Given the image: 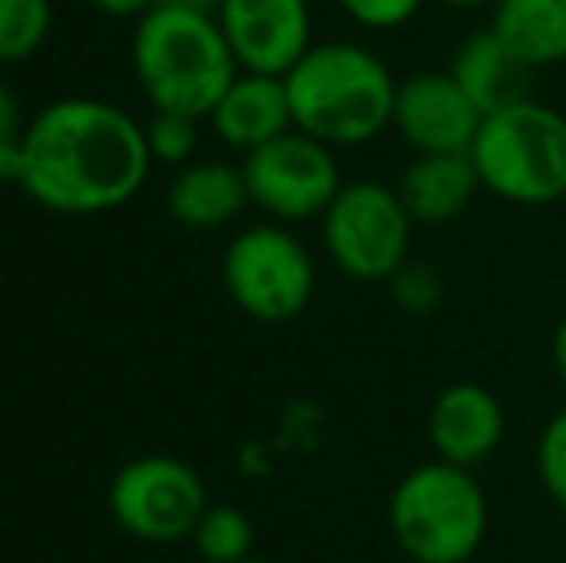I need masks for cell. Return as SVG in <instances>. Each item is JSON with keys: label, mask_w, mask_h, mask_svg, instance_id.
Segmentation results:
<instances>
[{"label": "cell", "mask_w": 566, "mask_h": 563, "mask_svg": "<svg viewBox=\"0 0 566 563\" xmlns=\"http://www.w3.org/2000/svg\"><path fill=\"white\" fill-rule=\"evenodd\" d=\"M386 285H389V301L409 316L436 313V309L443 305V298H448V282H443L440 267L424 263V259H409V263H401L386 279Z\"/></svg>", "instance_id": "cell-20"}, {"label": "cell", "mask_w": 566, "mask_h": 563, "mask_svg": "<svg viewBox=\"0 0 566 563\" xmlns=\"http://www.w3.org/2000/svg\"><path fill=\"white\" fill-rule=\"evenodd\" d=\"M490 28L532 70L566 62V0H497Z\"/></svg>", "instance_id": "cell-17"}, {"label": "cell", "mask_w": 566, "mask_h": 563, "mask_svg": "<svg viewBox=\"0 0 566 563\" xmlns=\"http://www.w3.org/2000/svg\"><path fill=\"white\" fill-rule=\"evenodd\" d=\"M217 20L247 74L285 77L313 46L308 0H224Z\"/></svg>", "instance_id": "cell-10"}, {"label": "cell", "mask_w": 566, "mask_h": 563, "mask_svg": "<svg viewBox=\"0 0 566 563\" xmlns=\"http://www.w3.org/2000/svg\"><path fill=\"white\" fill-rule=\"evenodd\" d=\"M193 549L205 563H239L254 556V525L239 505H212L193 529Z\"/></svg>", "instance_id": "cell-19"}, {"label": "cell", "mask_w": 566, "mask_h": 563, "mask_svg": "<svg viewBox=\"0 0 566 563\" xmlns=\"http://www.w3.org/2000/svg\"><path fill=\"white\" fill-rule=\"evenodd\" d=\"M532 74H536V70L524 66L493 28L467 35L451 59V77L462 85V93L482 108V116L501 105H513V101H521V97H532L528 93Z\"/></svg>", "instance_id": "cell-16"}, {"label": "cell", "mask_w": 566, "mask_h": 563, "mask_svg": "<svg viewBox=\"0 0 566 563\" xmlns=\"http://www.w3.org/2000/svg\"><path fill=\"white\" fill-rule=\"evenodd\" d=\"M239 563H274V560H262V556H247V560H239Z\"/></svg>", "instance_id": "cell-29"}, {"label": "cell", "mask_w": 566, "mask_h": 563, "mask_svg": "<svg viewBox=\"0 0 566 563\" xmlns=\"http://www.w3.org/2000/svg\"><path fill=\"white\" fill-rule=\"evenodd\" d=\"M336 4L363 31H401L417 20L424 0H336Z\"/></svg>", "instance_id": "cell-23"}, {"label": "cell", "mask_w": 566, "mask_h": 563, "mask_svg": "<svg viewBox=\"0 0 566 563\" xmlns=\"http://www.w3.org/2000/svg\"><path fill=\"white\" fill-rule=\"evenodd\" d=\"M132 70L150 108L209 121L217 101L239 77L224 28L217 15L155 4L135 20Z\"/></svg>", "instance_id": "cell-3"}, {"label": "cell", "mask_w": 566, "mask_h": 563, "mask_svg": "<svg viewBox=\"0 0 566 563\" xmlns=\"http://www.w3.org/2000/svg\"><path fill=\"white\" fill-rule=\"evenodd\" d=\"M412 228L397 186L358 178L343 181L336 201L324 209L321 236L324 251L347 279L386 282L401 263L412 259Z\"/></svg>", "instance_id": "cell-7"}, {"label": "cell", "mask_w": 566, "mask_h": 563, "mask_svg": "<svg viewBox=\"0 0 566 563\" xmlns=\"http://www.w3.org/2000/svg\"><path fill=\"white\" fill-rule=\"evenodd\" d=\"M424 428L436 459L474 471L505 440V406L490 386L451 383L432 398Z\"/></svg>", "instance_id": "cell-12"}, {"label": "cell", "mask_w": 566, "mask_h": 563, "mask_svg": "<svg viewBox=\"0 0 566 563\" xmlns=\"http://www.w3.org/2000/svg\"><path fill=\"white\" fill-rule=\"evenodd\" d=\"M470 163L485 194L521 209H547L566 197V116L521 97L482 116Z\"/></svg>", "instance_id": "cell-4"}, {"label": "cell", "mask_w": 566, "mask_h": 563, "mask_svg": "<svg viewBox=\"0 0 566 563\" xmlns=\"http://www.w3.org/2000/svg\"><path fill=\"white\" fill-rule=\"evenodd\" d=\"M224 290L259 324H290L313 305L316 263L285 225H254L224 248Z\"/></svg>", "instance_id": "cell-6"}, {"label": "cell", "mask_w": 566, "mask_h": 563, "mask_svg": "<svg viewBox=\"0 0 566 563\" xmlns=\"http://www.w3.org/2000/svg\"><path fill=\"white\" fill-rule=\"evenodd\" d=\"M243 178L251 205L277 225L324 217V209L343 189L336 147L297 128L243 155Z\"/></svg>", "instance_id": "cell-9"}, {"label": "cell", "mask_w": 566, "mask_h": 563, "mask_svg": "<svg viewBox=\"0 0 566 563\" xmlns=\"http://www.w3.org/2000/svg\"><path fill=\"white\" fill-rule=\"evenodd\" d=\"M147 147L155 163L166 166H186L189 158L197 155V143H201V128H197V116L186 113H166V108H155L147 124Z\"/></svg>", "instance_id": "cell-21"}, {"label": "cell", "mask_w": 566, "mask_h": 563, "mask_svg": "<svg viewBox=\"0 0 566 563\" xmlns=\"http://www.w3.org/2000/svg\"><path fill=\"white\" fill-rule=\"evenodd\" d=\"M209 124L224 147L243 150V155H251L262 143L285 136V132L293 128L285 77L247 74V70H239V77L228 85V93L209 113Z\"/></svg>", "instance_id": "cell-13"}, {"label": "cell", "mask_w": 566, "mask_h": 563, "mask_svg": "<svg viewBox=\"0 0 566 563\" xmlns=\"http://www.w3.org/2000/svg\"><path fill=\"white\" fill-rule=\"evenodd\" d=\"M163 4L186 8V12H201V15H217L224 0H163Z\"/></svg>", "instance_id": "cell-27"}, {"label": "cell", "mask_w": 566, "mask_h": 563, "mask_svg": "<svg viewBox=\"0 0 566 563\" xmlns=\"http://www.w3.org/2000/svg\"><path fill=\"white\" fill-rule=\"evenodd\" d=\"M251 205L243 166L224 158H205L178 170V178L166 186V212L186 228H224Z\"/></svg>", "instance_id": "cell-15"}, {"label": "cell", "mask_w": 566, "mask_h": 563, "mask_svg": "<svg viewBox=\"0 0 566 563\" xmlns=\"http://www.w3.org/2000/svg\"><path fill=\"white\" fill-rule=\"evenodd\" d=\"M150 166L147 132L132 113L101 97H62L28 121L15 186L62 217H97L132 201Z\"/></svg>", "instance_id": "cell-1"}, {"label": "cell", "mask_w": 566, "mask_h": 563, "mask_svg": "<svg viewBox=\"0 0 566 563\" xmlns=\"http://www.w3.org/2000/svg\"><path fill=\"white\" fill-rule=\"evenodd\" d=\"M389 533L412 563H470L490 533V498L470 467L428 459L389 494Z\"/></svg>", "instance_id": "cell-5"}, {"label": "cell", "mask_w": 566, "mask_h": 563, "mask_svg": "<svg viewBox=\"0 0 566 563\" xmlns=\"http://www.w3.org/2000/svg\"><path fill=\"white\" fill-rule=\"evenodd\" d=\"M443 8H454V12H478V8H493L497 0H440Z\"/></svg>", "instance_id": "cell-28"}, {"label": "cell", "mask_w": 566, "mask_h": 563, "mask_svg": "<svg viewBox=\"0 0 566 563\" xmlns=\"http://www.w3.org/2000/svg\"><path fill=\"white\" fill-rule=\"evenodd\" d=\"M23 136H28L23 105H20V97L0 82V181H20Z\"/></svg>", "instance_id": "cell-24"}, {"label": "cell", "mask_w": 566, "mask_h": 563, "mask_svg": "<svg viewBox=\"0 0 566 563\" xmlns=\"http://www.w3.org/2000/svg\"><path fill=\"white\" fill-rule=\"evenodd\" d=\"M51 0H0V66L35 59L51 39Z\"/></svg>", "instance_id": "cell-18"}, {"label": "cell", "mask_w": 566, "mask_h": 563, "mask_svg": "<svg viewBox=\"0 0 566 563\" xmlns=\"http://www.w3.org/2000/svg\"><path fill=\"white\" fill-rule=\"evenodd\" d=\"M108 510L127 536L143 544L189 541L209 510L201 475L178 456H139L116 471Z\"/></svg>", "instance_id": "cell-8"}, {"label": "cell", "mask_w": 566, "mask_h": 563, "mask_svg": "<svg viewBox=\"0 0 566 563\" xmlns=\"http://www.w3.org/2000/svg\"><path fill=\"white\" fill-rule=\"evenodd\" d=\"M90 4L105 15H132V20H139L143 12H150V8L163 4V0H90Z\"/></svg>", "instance_id": "cell-25"}, {"label": "cell", "mask_w": 566, "mask_h": 563, "mask_svg": "<svg viewBox=\"0 0 566 563\" xmlns=\"http://www.w3.org/2000/svg\"><path fill=\"white\" fill-rule=\"evenodd\" d=\"M536 475H539V482H544L547 498L566 510V409H559V414L544 425V432H539Z\"/></svg>", "instance_id": "cell-22"}, {"label": "cell", "mask_w": 566, "mask_h": 563, "mask_svg": "<svg viewBox=\"0 0 566 563\" xmlns=\"http://www.w3.org/2000/svg\"><path fill=\"white\" fill-rule=\"evenodd\" d=\"M482 189L470 150H443V155H417L397 178L405 209L417 225L440 228L459 220Z\"/></svg>", "instance_id": "cell-14"}, {"label": "cell", "mask_w": 566, "mask_h": 563, "mask_svg": "<svg viewBox=\"0 0 566 563\" xmlns=\"http://www.w3.org/2000/svg\"><path fill=\"white\" fill-rule=\"evenodd\" d=\"M552 363H555V378H559V386L566 390V316L552 336Z\"/></svg>", "instance_id": "cell-26"}, {"label": "cell", "mask_w": 566, "mask_h": 563, "mask_svg": "<svg viewBox=\"0 0 566 563\" xmlns=\"http://www.w3.org/2000/svg\"><path fill=\"white\" fill-rule=\"evenodd\" d=\"M482 124V108L462 93L451 70H417L397 82L394 132L417 155L470 150Z\"/></svg>", "instance_id": "cell-11"}, {"label": "cell", "mask_w": 566, "mask_h": 563, "mask_svg": "<svg viewBox=\"0 0 566 563\" xmlns=\"http://www.w3.org/2000/svg\"><path fill=\"white\" fill-rule=\"evenodd\" d=\"M293 128L328 147H366L394 128L397 77L370 46L350 39L313 43L285 74Z\"/></svg>", "instance_id": "cell-2"}]
</instances>
